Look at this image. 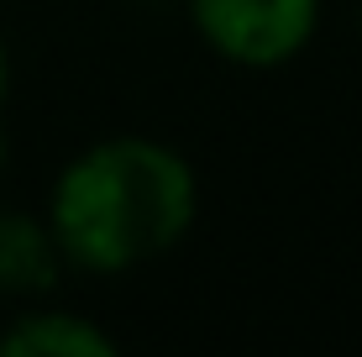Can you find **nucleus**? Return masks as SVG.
<instances>
[{"mask_svg":"<svg viewBox=\"0 0 362 357\" xmlns=\"http://www.w3.org/2000/svg\"><path fill=\"white\" fill-rule=\"evenodd\" d=\"M0 168H6V131H0Z\"/></svg>","mask_w":362,"mask_h":357,"instance_id":"6","label":"nucleus"},{"mask_svg":"<svg viewBox=\"0 0 362 357\" xmlns=\"http://www.w3.org/2000/svg\"><path fill=\"white\" fill-rule=\"evenodd\" d=\"M58 274H64V257L53 247L47 221L0 205V294L37 300L58 284Z\"/></svg>","mask_w":362,"mask_h":357,"instance_id":"4","label":"nucleus"},{"mask_svg":"<svg viewBox=\"0 0 362 357\" xmlns=\"http://www.w3.org/2000/svg\"><path fill=\"white\" fill-rule=\"evenodd\" d=\"M6 90H11V53H6V42H0V105H6Z\"/></svg>","mask_w":362,"mask_h":357,"instance_id":"5","label":"nucleus"},{"mask_svg":"<svg viewBox=\"0 0 362 357\" xmlns=\"http://www.w3.org/2000/svg\"><path fill=\"white\" fill-rule=\"evenodd\" d=\"M116 336L79 310H21L0 331V357H116Z\"/></svg>","mask_w":362,"mask_h":357,"instance_id":"3","label":"nucleus"},{"mask_svg":"<svg viewBox=\"0 0 362 357\" xmlns=\"http://www.w3.org/2000/svg\"><path fill=\"white\" fill-rule=\"evenodd\" d=\"M199 216V179L158 137H105L74 153L47 189V231L74 274L116 279L173 252Z\"/></svg>","mask_w":362,"mask_h":357,"instance_id":"1","label":"nucleus"},{"mask_svg":"<svg viewBox=\"0 0 362 357\" xmlns=\"http://www.w3.org/2000/svg\"><path fill=\"white\" fill-rule=\"evenodd\" d=\"M357 32H362V11H357Z\"/></svg>","mask_w":362,"mask_h":357,"instance_id":"7","label":"nucleus"},{"mask_svg":"<svg viewBox=\"0 0 362 357\" xmlns=\"http://www.w3.org/2000/svg\"><path fill=\"white\" fill-rule=\"evenodd\" d=\"M199 42L236 69H284L315 42L326 0H184Z\"/></svg>","mask_w":362,"mask_h":357,"instance_id":"2","label":"nucleus"}]
</instances>
